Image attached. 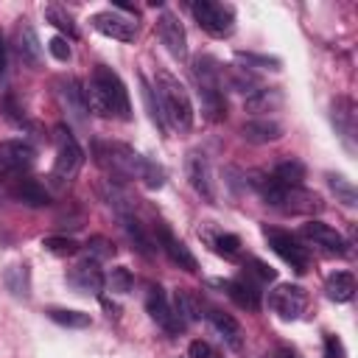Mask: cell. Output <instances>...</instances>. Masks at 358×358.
<instances>
[{
    "label": "cell",
    "instance_id": "obj_1",
    "mask_svg": "<svg viewBox=\"0 0 358 358\" xmlns=\"http://www.w3.org/2000/svg\"><path fill=\"white\" fill-rule=\"evenodd\" d=\"M84 95H87V109L101 115V117H117V120H131V103H129V92L126 84L120 81V76L106 67L98 64L90 76V81L84 84Z\"/></svg>",
    "mask_w": 358,
    "mask_h": 358
},
{
    "label": "cell",
    "instance_id": "obj_2",
    "mask_svg": "<svg viewBox=\"0 0 358 358\" xmlns=\"http://www.w3.org/2000/svg\"><path fill=\"white\" fill-rule=\"evenodd\" d=\"M98 162L106 165L115 176H129V179H140L145 187H162L165 185V171L151 162L148 157H143L140 151H134L131 145L123 143H98L95 145Z\"/></svg>",
    "mask_w": 358,
    "mask_h": 358
},
{
    "label": "cell",
    "instance_id": "obj_3",
    "mask_svg": "<svg viewBox=\"0 0 358 358\" xmlns=\"http://www.w3.org/2000/svg\"><path fill=\"white\" fill-rule=\"evenodd\" d=\"M252 187L263 196L266 204L282 210V213H296V215H310L322 210V199L302 187V185H282L280 179H274L271 173H252Z\"/></svg>",
    "mask_w": 358,
    "mask_h": 358
},
{
    "label": "cell",
    "instance_id": "obj_4",
    "mask_svg": "<svg viewBox=\"0 0 358 358\" xmlns=\"http://www.w3.org/2000/svg\"><path fill=\"white\" fill-rule=\"evenodd\" d=\"M154 84H157L154 92H157V103H159L165 126L173 129L176 134H187L193 129V103H190L187 90L168 70H157Z\"/></svg>",
    "mask_w": 358,
    "mask_h": 358
},
{
    "label": "cell",
    "instance_id": "obj_5",
    "mask_svg": "<svg viewBox=\"0 0 358 358\" xmlns=\"http://www.w3.org/2000/svg\"><path fill=\"white\" fill-rule=\"evenodd\" d=\"M193 78L199 84V98L201 106L207 112L210 120H221L227 115V101H224V90H221V76L218 67L210 56H199L193 62Z\"/></svg>",
    "mask_w": 358,
    "mask_h": 358
},
{
    "label": "cell",
    "instance_id": "obj_6",
    "mask_svg": "<svg viewBox=\"0 0 358 358\" xmlns=\"http://www.w3.org/2000/svg\"><path fill=\"white\" fill-rule=\"evenodd\" d=\"M190 11L199 22L201 31H207L210 36H229L235 31V11L227 3H215V0H196L190 3Z\"/></svg>",
    "mask_w": 358,
    "mask_h": 358
},
{
    "label": "cell",
    "instance_id": "obj_7",
    "mask_svg": "<svg viewBox=\"0 0 358 358\" xmlns=\"http://www.w3.org/2000/svg\"><path fill=\"white\" fill-rule=\"evenodd\" d=\"M84 165V151L78 140L73 137L70 129L59 126L56 129V162H53V179L56 182H70Z\"/></svg>",
    "mask_w": 358,
    "mask_h": 358
},
{
    "label": "cell",
    "instance_id": "obj_8",
    "mask_svg": "<svg viewBox=\"0 0 358 358\" xmlns=\"http://www.w3.org/2000/svg\"><path fill=\"white\" fill-rule=\"evenodd\" d=\"M263 235H266V241H268V246L274 249V255H280L294 271H308V266H310V252H308V246H302L291 232H282V229H263Z\"/></svg>",
    "mask_w": 358,
    "mask_h": 358
},
{
    "label": "cell",
    "instance_id": "obj_9",
    "mask_svg": "<svg viewBox=\"0 0 358 358\" xmlns=\"http://www.w3.org/2000/svg\"><path fill=\"white\" fill-rule=\"evenodd\" d=\"M268 305H271V310H274L280 319L294 322V319L302 316V310H305V305H308V294H305L302 285L280 282V285L268 294Z\"/></svg>",
    "mask_w": 358,
    "mask_h": 358
},
{
    "label": "cell",
    "instance_id": "obj_10",
    "mask_svg": "<svg viewBox=\"0 0 358 358\" xmlns=\"http://www.w3.org/2000/svg\"><path fill=\"white\" fill-rule=\"evenodd\" d=\"M92 28L101 31L103 36L109 39H120V42H131L137 36V22H131V17H126L123 11L117 8H109V11H98L90 17Z\"/></svg>",
    "mask_w": 358,
    "mask_h": 358
},
{
    "label": "cell",
    "instance_id": "obj_11",
    "mask_svg": "<svg viewBox=\"0 0 358 358\" xmlns=\"http://www.w3.org/2000/svg\"><path fill=\"white\" fill-rule=\"evenodd\" d=\"M157 34H159L165 50L173 59H185L187 56V34H185V25L179 22V17L173 11H162L157 17Z\"/></svg>",
    "mask_w": 358,
    "mask_h": 358
},
{
    "label": "cell",
    "instance_id": "obj_12",
    "mask_svg": "<svg viewBox=\"0 0 358 358\" xmlns=\"http://www.w3.org/2000/svg\"><path fill=\"white\" fill-rule=\"evenodd\" d=\"M185 171H187V182L190 187L204 199V201H215V185H213V171H210V162L201 151H190L187 159H185Z\"/></svg>",
    "mask_w": 358,
    "mask_h": 358
},
{
    "label": "cell",
    "instance_id": "obj_13",
    "mask_svg": "<svg viewBox=\"0 0 358 358\" xmlns=\"http://www.w3.org/2000/svg\"><path fill=\"white\" fill-rule=\"evenodd\" d=\"M36 151L25 140H3L0 143V173H22L31 168Z\"/></svg>",
    "mask_w": 358,
    "mask_h": 358
},
{
    "label": "cell",
    "instance_id": "obj_14",
    "mask_svg": "<svg viewBox=\"0 0 358 358\" xmlns=\"http://www.w3.org/2000/svg\"><path fill=\"white\" fill-rule=\"evenodd\" d=\"M302 238L310 241L313 246L330 252V255H347V241L341 232H336L333 227L322 224V221H308L302 224Z\"/></svg>",
    "mask_w": 358,
    "mask_h": 358
},
{
    "label": "cell",
    "instance_id": "obj_15",
    "mask_svg": "<svg viewBox=\"0 0 358 358\" xmlns=\"http://www.w3.org/2000/svg\"><path fill=\"white\" fill-rule=\"evenodd\" d=\"M145 310H148V316H151L162 330H168V333H179V330H185V324L176 319V313H173V308H171V302H168V296L162 294L159 285H157V288H154V285L148 288Z\"/></svg>",
    "mask_w": 358,
    "mask_h": 358
},
{
    "label": "cell",
    "instance_id": "obj_16",
    "mask_svg": "<svg viewBox=\"0 0 358 358\" xmlns=\"http://www.w3.org/2000/svg\"><path fill=\"white\" fill-rule=\"evenodd\" d=\"M157 241H159V249L171 257V263H176L179 268H185V271H196L199 268V263H196V257H193V252L185 246V241H179L168 227H157Z\"/></svg>",
    "mask_w": 358,
    "mask_h": 358
},
{
    "label": "cell",
    "instance_id": "obj_17",
    "mask_svg": "<svg viewBox=\"0 0 358 358\" xmlns=\"http://www.w3.org/2000/svg\"><path fill=\"white\" fill-rule=\"evenodd\" d=\"M56 87H59V98H62L64 109H67L76 120H84V117L90 115V109H87V95H84V84H81L78 78L67 76V78H59Z\"/></svg>",
    "mask_w": 358,
    "mask_h": 358
},
{
    "label": "cell",
    "instance_id": "obj_18",
    "mask_svg": "<svg viewBox=\"0 0 358 358\" xmlns=\"http://www.w3.org/2000/svg\"><path fill=\"white\" fill-rule=\"evenodd\" d=\"M67 280H70V285H76L84 294H101V288L106 282V277H103V271L98 268L95 260H81L78 266H73Z\"/></svg>",
    "mask_w": 358,
    "mask_h": 358
},
{
    "label": "cell",
    "instance_id": "obj_19",
    "mask_svg": "<svg viewBox=\"0 0 358 358\" xmlns=\"http://www.w3.org/2000/svg\"><path fill=\"white\" fill-rule=\"evenodd\" d=\"M221 288L227 291V296H229L235 305H241V308H246V310H257V308H260V288H257L249 277L224 280Z\"/></svg>",
    "mask_w": 358,
    "mask_h": 358
},
{
    "label": "cell",
    "instance_id": "obj_20",
    "mask_svg": "<svg viewBox=\"0 0 358 358\" xmlns=\"http://www.w3.org/2000/svg\"><path fill=\"white\" fill-rule=\"evenodd\" d=\"M243 140L246 143H255V145H263V143H274L282 137V126L277 120H268V117H255L249 123H243L241 129Z\"/></svg>",
    "mask_w": 358,
    "mask_h": 358
},
{
    "label": "cell",
    "instance_id": "obj_21",
    "mask_svg": "<svg viewBox=\"0 0 358 358\" xmlns=\"http://www.w3.org/2000/svg\"><path fill=\"white\" fill-rule=\"evenodd\" d=\"M207 322L215 327V333H218V336H221L232 350H238V347H241V324H238L229 313L210 308V310H207Z\"/></svg>",
    "mask_w": 358,
    "mask_h": 358
},
{
    "label": "cell",
    "instance_id": "obj_22",
    "mask_svg": "<svg viewBox=\"0 0 358 358\" xmlns=\"http://www.w3.org/2000/svg\"><path fill=\"white\" fill-rule=\"evenodd\" d=\"M333 123L336 129L341 131L347 148H352V137H355V109H352V101L350 98H338L333 103Z\"/></svg>",
    "mask_w": 358,
    "mask_h": 358
},
{
    "label": "cell",
    "instance_id": "obj_23",
    "mask_svg": "<svg viewBox=\"0 0 358 358\" xmlns=\"http://www.w3.org/2000/svg\"><path fill=\"white\" fill-rule=\"evenodd\" d=\"M3 282H6V288H8L14 296L28 299V296H31V268H28V263H14V266H8V268L3 271Z\"/></svg>",
    "mask_w": 358,
    "mask_h": 358
},
{
    "label": "cell",
    "instance_id": "obj_24",
    "mask_svg": "<svg viewBox=\"0 0 358 358\" xmlns=\"http://www.w3.org/2000/svg\"><path fill=\"white\" fill-rule=\"evenodd\" d=\"M17 50H20V59L34 64V67L42 62V45H39V36L31 25H22L17 31Z\"/></svg>",
    "mask_w": 358,
    "mask_h": 358
},
{
    "label": "cell",
    "instance_id": "obj_25",
    "mask_svg": "<svg viewBox=\"0 0 358 358\" xmlns=\"http://www.w3.org/2000/svg\"><path fill=\"white\" fill-rule=\"evenodd\" d=\"M324 291L333 302H350L355 296V277L350 271H336V274L327 277Z\"/></svg>",
    "mask_w": 358,
    "mask_h": 358
},
{
    "label": "cell",
    "instance_id": "obj_26",
    "mask_svg": "<svg viewBox=\"0 0 358 358\" xmlns=\"http://www.w3.org/2000/svg\"><path fill=\"white\" fill-rule=\"evenodd\" d=\"M171 308H173V313H176V319H179L182 324H190V322L201 319V302H199L190 291H185V288H179V291L173 294Z\"/></svg>",
    "mask_w": 358,
    "mask_h": 358
},
{
    "label": "cell",
    "instance_id": "obj_27",
    "mask_svg": "<svg viewBox=\"0 0 358 358\" xmlns=\"http://www.w3.org/2000/svg\"><path fill=\"white\" fill-rule=\"evenodd\" d=\"M14 199H20V201H25V204H31V207H42V204L50 201L48 190H45L42 185H36L34 179H22V182L14 187Z\"/></svg>",
    "mask_w": 358,
    "mask_h": 358
},
{
    "label": "cell",
    "instance_id": "obj_28",
    "mask_svg": "<svg viewBox=\"0 0 358 358\" xmlns=\"http://www.w3.org/2000/svg\"><path fill=\"white\" fill-rule=\"evenodd\" d=\"M120 221H123V229H126V235H129V241L134 243V249L140 252V255H151V241H148V235H145V229L140 227V221L131 215V213H126V215H120Z\"/></svg>",
    "mask_w": 358,
    "mask_h": 358
},
{
    "label": "cell",
    "instance_id": "obj_29",
    "mask_svg": "<svg viewBox=\"0 0 358 358\" xmlns=\"http://www.w3.org/2000/svg\"><path fill=\"white\" fill-rule=\"evenodd\" d=\"M271 176L280 179L282 185H302V179H305V165H302L299 159H282V162H277V168L271 171Z\"/></svg>",
    "mask_w": 358,
    "mask_h": 358
},
{
    "label": "cell",
    "instance_id": "obj_30",
    "mask_svg": "<svg viewBox=\"0 0 358 358\" xmlns=\"http://www.w3.org/2000/svg\"><path fill=\"white\" fill-rule=\"evenodd\" d=\"M280 101H282V95H280L274 87H268V90H255V92L246 98V106H249L252 112H268L271 106H280Z\"/></svg>",
    "mask_w": 358,
    "mask_h": 358
},
{
    "label": "cell",
    "instance_id": "obj_31",
    "mask_svg": "<svg viewBox=\"0 0 358 358\" xmlns=\"http://www.w3.org/2000/svg\"><path fill=\"white\" fill-rule=\"evenodd\" d=\"M327 185H330V190L336 193V199L344 201L347 207H355V204H358V193H355L352 182H347L344 176H338V173H327Z\"/></svg>",
    "mask_w": 358,
    "mask_h": 358
},
{
    "label": "cell",
    "instance_id": "obj_32",
    "mask_svg": "<svg viewBox=\"0 0 358 358\" xmlns=\"http://www.w3.org/2000/svg\"><path fill=\"white\" fill-rule=\"evenodd\" d=\"M48 316L62 324V327H90V313H81V310H67V308H50Z\"/></svg>",
    "mask_w": 358,
    "mask_h": 358
},
{
    "label": "cell",
    "instance_id": "obj_33",
    "mask_svg": "<svg viewBox=\"0 0 358 358\" xmlns=\"http://www.w3.org/2000/svg\"><path fill=\"white\" fill-rule=\"evenodd\" d=\"M210 246H213L218 255H224V257H235V255L241 252V238L232 235V232H215V235L210 238Z\"/></svg>",
    "mask_w": 358,
    "mask_h": 358
},
{
    "label": "cell",
    "instance_id": "obj_34",
    "mask_svg": "<svg viewBox=\"0 0 358 358\" xmlns=\"http://www.w3.org/2000/svg\"><path fill=\"white\" fill-rule=\"evenodd\" d=\"M45 17H48V22H53V25H56L59 31H64L67 36H76V34H78L73 17H70L62 6H48V8H45Z\"/></svg>",
    "mask_w": 358,
    "mask_h": 358
},
{
    "label": "cell",
    "instance_id": "obj_35",
    "mask_svg": "<svg viewBox=\"0 0 358 358\" xmlns=\"http://www.w3.org/2000/svg\"><path fill=\"white\" fill-rule=\"evenodd\" d=\"M235 59H238V62H243L246 67H260V70H280V59H277V56H266V53H246V50H241Z\"/></svg>",
    "mask_w": 358,
    "mask_h": 358
},
{
    "label": "cell",
    "instance_id": "obj_36",
    "mask_svg": "<svg viewBox=\"0 0 358 358\" xmlns=\"http://www.w3.org/2000/svg\"><path fill=\"white\" fill-rule=\"evenodd\" d=\"M106 282H109V288H112V291H117V294H129V291H131V285H134V277L129 274V268L117 266V268H112V271H109Z\"/></svg>",
    "mask_w": 358,
    "mask_h": 358
},
{
    "label": "cell",
    "instance_id": "obj_37",
    "mask_svg": "<svg viewBox=\"0 0 358 358\" xmlns=\"http://www.w3.org/2000/svg\"><path fill=\"white\" fill-rule=\"evenodd\" d=\"M140 84H143V101H145V109H148V115H151V120L165 131V120H162V112H159V103L154 101V90H151V84L145 81V78H140Z\"/></svg>",
    "mask_w": 358,
    "mask_h": 358
},
{
    "label": "cell",
    "instance_id": "obj_38",
    "mask_svg": "<svg viewBox=\"0 0 358 358\" xmlns=\"http://www.w3.org/2000/svg\"><path fill=\"white\" fill-rule=\"evenodd\" d=\"M42 246H45L48 252H53V255H73V252L78 249V243H76L73 238H62V235H50V238H45Z\"/></svg>",
    "mask_w": 358,
    "mask_h": 358
},
{
    "label": "cell",
    "instance_id": "obj_39",
    "mask_svg": "<svg viewBox=\"0 0 358 358\" xmlns=\"http://www.w3.org/2000/svg\"><path fill=\"white\" fill-rule=\"evenodd\" d=\"M48 50H50L53 59H59V62H67V59H70V45H67L64 36H53V39L48 42Z\"/></svg>",
    "mask_w": 358,
    "mask_h": 358
},
{
    "label": "cell",
    "instance_id": "obj_40",
    "mask_svg": "<svg viewBox=\"0 0 358 358\" xmlns=\"http://www.w3.org/2000/svg\"><path fill=\"white\" fill-rule=\"evenodd\" d=\"M324 358H347L344 344L336 336H324Z\"/></svg>",
    "mask_w": 358,
    "mask_h": 358
},
{
    "label": "cell",
    "instance_id": "obj_41",
    "mask_svg": "<svg viewBox=\"0 0 358 358\" xmlns=\"http://www.w3.org/2000/svg\"><path fill=\"white\" fill-rule=\"evenodd\" d=\"M187 358H213V350L207 341H190L187 347Z\"/></svg>",
    "mask_w": 358,
    "mask_h": 358
},
{
    "label": "cell",
    "instance_id": "obj_42",
    "mask_svg": "<svg viewBox=\"0 0 358 358\" xmlns=\"http://www.w3.org/2000/svg\"><path fill=\"white\" fill-rule=\"evenodd\" d=\"M271 358H299V355H296V352H294L291 347H277Z\"/></svg>",
    "mask_w": 358,
    "mask_h": 358
},
{
    "label": "cell",
    "instance_id": "obj_43",
    "mask_svg": "<svg viewBox=\"0 0 358 358\" xmlns=\"http://www.w3.org/2000/svg\"><path fill=\"white\" fill-rule=\"evenodd\" d=\"M3 67H6V45L0 39V73H3Z\"/></svg>",
    "mask_w": 358,
    "mask_h": 358
}]
</instances>
